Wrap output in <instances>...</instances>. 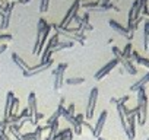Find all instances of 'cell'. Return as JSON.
<instances>
[{
	"label": "cell",
	"mask_w": 149,
	"mask_h": 140,
	"mask_svg": "<svg viewBox=\"0 0 149 140\" xmlns=\"http://www.w3.org/2000/svg\"><path fill=\"white\" fill-rule=\"evenodd\" d=\"M98 88H92L91 89V94H89V98H88V105H86V112H85V120H92L94 118V112H95V108H97V101H98Z\"/></svg>",
	"instance_id": "obj_1"
},
{
	"label": "cell",
	"mask_w": 149,
	"mask_h": 140,
	"mask_svg": "<svg viewBox=\"0 0 149 140\" xmlns=\"http://www.w3.org/2000/svg\"><path fill=\"white\" fill-rule=\"evenodd\" d=\"M79 8H81V0H74V2L72 3V6L69 8V10L66 12L64 18L61 19V22L58 24V26H60V28H67V25H69V24H72L73 16L78 13Z\"/></svg>",
	"instance_id": "obj_2"
},
{
	"label": "cell",
	"mask_w": 149,
	"mask_h": 140,
	"mask_svg": "<svg viewBox=\"0 0 149 140\" xmlns=\"http://www.w3.org/2000/svg\"><path fill=\"white\" fill-rule=\"evenodd\" d=\"M67 69V63H60L56 70L53 72L54 75V91H60L61 86H63V82H64V72Z\"/></svg>",
	"instance_id": "obj_3"
},
{
	"label": "cell",
	"mask_w": 149,
	"mask_h": 140,
	"mask_svg": "<svg viewBox=\"0 0 149 140\" xmlns=\"http://www.w3.org/2000/svg\"><path fill=\"white\" fill-rule=\"evenodd\" d=\"M118 64H120V60H118V58H113V60H110L104 67H101V69L98 70V72L94 75V79H95V80H102V79H104L110 72H111V70H113V69H116Z\"/></svg>",
	"instance_id": "obj_4"
},
{
	"label": "cell",
	"mask_w": 149,
	"mask_h": 140,
	"mask_svg": "<svg viewBox=\"0 0 149 140\" xmlns=\"http://www.w3.org/2000/svg\"><path fill=\"white\" fill-rule=\"evenodd\" d=\"M53 58L48 61V63H38L37 66H34V67H29V70L28 72H24V78H32V76H35V75H40V73H42V72H45V70H48L51 66H53Z\"/></svg>",
	"instance_id": "obj_5"
},
{
	"label": "cell",
	"mask_w": 149,
	"mask_h": 140,
	"mask_svg": "<svg viewBox=\"0 0 149 140\" xmlns=\"http://www.w3.org/2000/svg\"><path fill=\"white\" fill-rule=\"evenodd\" d=\"M15 5H16V2H8V5L5 6V13L2 16V25H0V29H8L9 28L10 16H12V12H13Z\"/></svg>",
	"instance_id": "obj_6"
},
{
	"label": "cell",
	"mask_w": 149,
	"mask_h": 140,
	"mask_svg": "<svg viewBox=\"0 0 149 140\" xmlns=\"http://www.w3.org/2000/svg\"><path fill=\"white\" fill-rule=\"evenodd\" d=\"M110 26L118 34V35H121V37H124V38H127L129 40V42L133 40V37H134V34H132V32H129V29L127 28H124L123 25H120L117 21H114V19H110Z\"/></svg>",
	"instance_id": "obj_7"
},
{
	"label": "cell",
	"mask_w": 149,
	"mask_h": 140,
	"mask_svg": "<svg viewBox=\"0 0 149 140\" xmlns=\"http://www.w3.org/2000/svg\"><path fill=\"white\" fill-rule=\"evenodd\" d=\"M107 117H108V112H107V110H104V111L100 114L98 121H97V124H95V127H94V130H92V136H94V137H97V139L101 137V133H102V128H104V125H105Z\"/></svg>",
	"instance_id": "obj_8"
},
{
	"label": "cell",
	"mask_w": 149,
	"mask_h": 140,
	"mask_svg": "<svg viewBox=\"0 0 149 140\" xmlns=\"http://www.w3.org/2000/svg\"><path fill=\"white\" fill-rule=\"evenodd\" d=\"M61 117L67 121V123H70V125H72V128H73V131L76 133V134H82V125L81 124H78V121L74 120V115H70L69 112H67V110L64 108L63 111H61Z\"/></svg>",
	"instance_id": "obj_9"
},
{
	"label": "cell",
	"mask_w": 149,
	"mask_h": 140,
	"mask_svg": "<svg viewBox=\"0 0 149 140\" xmlns=\"http://www.w3.org/2000/svg\"><path fill=\"white\" fill-rule=\"evenodd\" d=\"M127 121V130H126V136L129 137V140H133L136 137V115H130L126 118Z\"/></svg>",
	"instance_id": "obj_10"
},
{
	"label": "cell",
	"mask_w": 149,
	"mask_h": 140,
	"mask_svg": "<svg viewBox=\"0 0 149 140\" xmlns=\"http://www.w3.org/2000/svg\"><path fill=\"white\" fill-rule=\"evenodd\" d=\"M28 110H29V117L34 120V117L38 114V111H37V96H35V92H29V96H28Z\"/></svg>",
	"instance_id": "obj_11"
},
{
	"label": "cell",
	"mask_w": 149,
	"mask_h": 140,
	"mask_svg": "<svg viewBox=\"0 0 149 140\" xmlns=\"http://www.w3.org/2000/svg\"><path fill=\"white\" fill-rule=\"evenodd\" d=\"M15 99V94L13 91H9L8 95H6V105H5V114H3V118L8 120L10 117V110H12V102Z\"/></svg>",
	"instance_id": "obj_12"
},
{
	"label": "cell",
	"mask_w": 149,
	"mask_h": 140,
	"mask_svg": "<svg viewBox=\"0 0 149 140\" xmlns=\"http://www.w3.org/2000/svg\"><path fill=\"white\" fill-rule=\"evenodd\" d=\"M73 45H74V42H72V41H57L53 45L51 51L54 54V53H58V51H63V50H70Z\"/></svg>",
	"instance_id": "obj_13"
},
{
	"label": "cell",
	"mask_w": 149,
	"mask_h": 140,
	"mask_svg": "<svg viewBox=\"0 0 149 140\" xmlns=\"http://www.w3.org/2000/svg\"><path fill=\"white\" fill-rule=\"evenodd\" d=\"M10 58H12V61L22 70V73L24 72H28L29 70V66L26 64V61H24V58H21L19 57V54H16V53H12V55H10Z\"/></svg>",
	"instance_id": "obj_14"
},
{
	"label": "cell",
	"mask_w": 149,
	"mask_h": 140,
	"mask_svg": "<svg viewBox=\"0 0 149 140\" xmlns=\"http://www.w3.org/2000/svg\"><path fill=\"white\" fill-rule=\"evenodd\" d=\"M120 64L123 66V70H126V72L129 73V75H137V69H136V66L133 64V61H130V60H124V58H121L120 60Z\"/></svg>",
	"instance_id": "obj_15"
},
{
	"label": "cell",
	"mask_w": 149,
	"mask_h": 140,
	"mask_svg": "<svg viewBox=\"0 0 149 140\" xmlns=\"http://www.w3.org/2000/svg\"><path fill=\"white\" fill-rule=\"evenodd\" d=\"M149 82V72L142 78V79H139L136 83H133L132 86H130V92H137L140 88H146V83Z\"/></svg>",
	"instance_id": "obj_16"
},
{
	"label": "cell",
	"mask_w": 149,
	"mask_h": 140,
	"mask_svg": "<svg viewBox=\"0 0 149 140\" xmlns=\"http://www.w3.org/2000/svg\"><path fill=\"white\" fill-rule=\"evenodd\" d=\"M21 128H22V127H21L19 124H9L8 128H6V131H8L9 136H12V137H15L16 140H19L21 136H22V134H21Z\"/></svg>",
	"instance_id": "obj_17"
},
{
	"label": "cell",
	"mask_w": 149,
	"mask_h": 140,
	"mask_svg": "<svg viewBox=\"0 0 149 140\" xmlns=\"http://www.w3.org/2000/svg\"><path fill=\"white\" fill-rule=\"evenodd\" d=\"M132 61H136L137 64L145 66V67H148V69H149V58L142 57V55H140L137 51H134V50H133V53H132Z\"/></svg>",
	"instance_id": "obj_18"
},
{
	"label": "cell",
	"mask_w": 149,
	"mask_h": 140,
	"mask_svg": "<svg viewBox=\"0 0 149 140\" xmlns=\"http://www.w3.org/2000/svg\"><path fill=\"white\" fill-rule=\"evenodd\" d=\"M73 134V130L72 128H63V130H60L56 136H54V139L53 140H66L69 136H72Z\"/></svg>",
	"instance_id": "obj_19"
},
{
	"label": "cell",
	"mask_w": 149,
	"mask_h": 140,
	"mask_svg": "<svg viewBox=\"0 0 149 140\" xmlns=\"http://www.w3.org/2000/svg\"><path fill=\"white\" fill-rule=\"evenodd\" d=\"M143 48L149 51V19L145 22V32H143Z\"/></svg>",
	"instance_id": "obj_20"
},
{
	"label": "cell",
	"mask_w": 149,
	"mask_h": 140,
	"mask_svg": "<svg viewBox=\"0 0 149 140\" xmlns=\"http://www.w3.org/2000/svg\"><path fill=\"white\" fill-rule=\"evenodd\" d=\"M97 12H108V10H116V12H120V9H118V6H116V5H113V3H108V5H100L97 9H95Z\"/></svg>",
	"instance_id": "obj_21"
},
{
	"label": "cell",
	"mask_w": 149,
	"mask_h": 140,
	"mask_svg": "<svg viewBox=\"0 0 149 140\" xmlns=\"http://www.w3.org/2000/svg\"><path fill=\"white\" fill-rule=\"evenodd\" d=\"M58 133V120L54 121L50 127H48V136H47V140H53L54 136Z\"/></svg>",
	"instance_id": "obj_22"
},
{
	"label": "cell",
	"mask_w": 149,
	"mask_h": 140,
	"mask_svg": "<svg viewBox=\"0 0 149 140\" xmlns=\"http://www.w3.org/2000/svg\"><path fill=\"white\" fill-rule=\"evenodd\" d=\"M132 53H133V45H132V42H127L123 50V58L132 61Z\"/></svg>",
	"instance_id": "obj_23"
},
{
	"label": "cell",
	"mask_w": 149,
	"mask_h": 140,
	"mask_svg": "<svg viewBox=\"0 0 149 140\" xmlns=\"http://www.w3.org/2000/svg\"><path fill=\"white\" fill-rule=\"evenodd\" d=\"M85 82V78H69L66 79V83L69 86H74V85H82Z\"/></svg>",
	"instance_id": "obj_24"
},
{
	"label": "cell",
	"mask_w": 149,
	"mask_h": 140,
	"mask_svg": "<svg viewBox=\"0 0 149 140\" xmlns=\"http://www.w3.org/2000/svg\"><path fill=\"white\" fill-rule=\"evenodd\" d=\"M45 130H48L47 125H44V127H42V125H37V127H35V139H34V140H41V139H42V133H44Z\"/></svg>",
	"instance_id": "obj_25"
},
{
	"label": "cell",
	"mask_w": 149,
	"mask_h": 140,
	"mask_svg": "<svg viewBox=\"0 0 149 140\" xmlns=\"http://www.w3.org/2000/svg\"><path fill=\"white\" fill-rule=\"evenodd\" d=\"M130 99V95H124L123 98H120V99H116V98H111L110 99V102L111 104H117V105H126V102Z\"/></svg>",
	"instance_id": "obj_26"
},
{
	"label": "cell",
	"mask_w": 149,
	"mask_h": 140,
	"mask_svg": "<svg viewBox=\"0 0 149 140\" xmlns=\"http://www.w3.org/2000/svg\"><path fill=\"white\" fill-rule=\"evenodd\" d=\"M13 41V35L10 34H0V42H9Z\"/></svg>",
	"instance_id": "obj_27"
},
{
	"label": "cell",
	"mask_w": 149,
	"mask_h": 140,
	"mask_svg": "<svg viewBox=\"0 0 149 140\" xmlns=\"http://www.w3.org/2000/svg\"><path fill=\"white\" fill-rule=\"evenodd\" d=\"M50 8V0H41V5H40V12H47Z\"/></svg>",
	"instance_id": "obj_28"
},
{
	"label": "cell",
	"mask_w": 149,
	"mask_h": 140,
	"mask_svg": "<svg viewBox=\"0 0 149 140\" xmlns=\"http://www.w3.org/2000/svg\"><path fill=\"white\" fill-rule=\"evenodd\" d=\"M111 50H113V54L116 55V58H118V60H121V58H123V51H121L117 45H114Z\"/></svg>",
	"instance_id": "obj_29"
},
{
	"label": "cell",
	"mask_w": 149,
	"mask_h": 140,
	"mask_svg": "<svg viewBox=\"0 0 149 140\" xmlns=\"http://www.w3.org/2000/svg\"><path fill=\"white\" fill-rule=\"evenodd\" d=\"M35 139V131H31V133H25L21 136V140H34Z\"/></svg>",
	"instance_id": "obj_30"
},
{
	"label": "cell",
	"mask_w": 149,
	"mask_h": 140,
	"mask_svg": "<svg viewBox=\"0 0 149 140\" xmlns=\"http://www.w3.org/2000/svg\"><path fill=\"white\" fill-rule=\"evenodd\" d=\"M74 120H76L78 121V124H84V121H85V114H76V115H74Z\"/></svg>",
	"instance_id": "obj_31"
},
{
	"label": "cell",
	"mask_w": 149,
	"mask_h": 140,
	"mask_svg": "<svg viewBox=\"0 0 149 140\" xmlns=\"http://www.w3.org/2000/svg\"><path fill=\"white\" fill-rule=\"evenodd\" d=\"M67 112H69L70 115H74V104H69V107H67Z\"/></svg>",
	"instance_id": "obj_32"
},
{
	"label": "cell",
	"mask_w": 149,
	"mask_h": 140,
	"mask_svg": "<svg viewBox=\"0 0 149 140\" xmlns=\"http://www.w3.org/2000/svg\"><path fill=\"white\" fill-rule=\"evenodd\" d=\"M6 50H8V44H2V45H0V54L5 53Z\"/></svg>",
	"instance_id": "obj_33"
},
{
	"label": "cell",
	"mask_w": 149,
	"mask_h": 140,
	"mask_svg": "<svg viewBox=\"0 0 149 140\" xmlns=\"http://www.w3.org/2000/svg\"><path fill=\"white\" fill-rule=\"evenodd\" d=\"M139 5L143 8V6H146L148 5V0H139Z\"/></svg>",
	"instance_id": "obj_34"
},
{
	"label": "cell",
	"mask_w": 149,
	"mask_h": 140,
	"mask_svg": "<svg viewBox=\"0 0 149 140\" xmlns=\"http://www.w3.org/2000/svg\"><path fill=\"white\" fill-rule=\"evenodd\" d=\"M31 2V0H18V3H21V5H28Z\"/></svg>",
	"instance_id": "obj_35"
},
{
	"label": "cell",
	"mask_w": 149,
	"mask_h": 140,
	"mask_svg": "<svg viewBox=\"0 0 149 140\" xmlns=\"http://www.w3.org/2000/svg\"><path fill=\"white\" fill-rule=\"evenodd\" d=\"M3 13H5V8L0 6V16H3Z\"/></svg>",
	"instance_id": "obj_36"
},
{
	"label": "cell",
	"mask_w": 149,
	"mask_h": 140,
	"mask_svg": "<svg viewBox=\"0 0 149 140\" xmlns=\"http://www.w3.org/2000/svg\"><path fill=\"white\" fill-rule=\"evenodd\" d=\"M66 140H73V134H72V136H69V137H67Z\"/></svg>",
	"instance_id": "obj_37"
},
{
	"label": "cell",
	"mask_w": 149,
	"mask_h": 140,
	"mask_svg": "<svg viewBox=\"0 0 149 140\" xmlns=\"http://www.w3.org/2000/svg\"><path fill=\"white\" fill-rule=\"evenodd\" d=\"M97 140H107V139H102V137H98Z\"/></svg>",
	"instance_id": "obj_38"
},
{
	"label": "cell",
	"mask_w": 149,
	"mask_h": 140,
	"mask_svg": "<svg viewBox=\"0 0 149 140\" xmlns=\"http://www.w3.org/2000/svg\"><path fill=\"white\" fill-rule=\"evenodd\" d=\"M114 2H118V0H114Z\"/></svg>",
	"instance_id": "obj_39"
},
{
	"label": "cell",
	"mask_w": 149,
	"mask_h": 140,
	"mask_svg": "<svg viewBox=\"0 0 149 140\" xmlns=\"http://www.w3.org/2000/svg\"><path fill=\"white\" fill-rule=\"evenodd\" d=\"M19 140H21V139H19Z\"/></svg>",
	"instance_id": "obj_40"
}]
</instances>
